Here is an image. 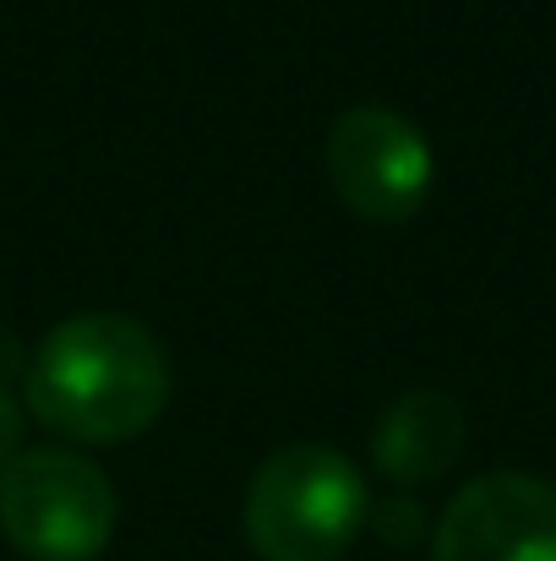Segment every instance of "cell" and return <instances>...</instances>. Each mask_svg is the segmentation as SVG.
Listing matches in <instances>:
<instances>
[{"instance_id": "cell-1", "label": "cell", "mask_w": 556, "mask_h": 561, "mask_svg": "<svg viewBox=\"0 0 556 561\" xmlns=\"http://www.w3.org/2000/svg\"><path fill=\"white\" fill-rule=\"evenodd\" d=\"M170 355L164 344L115 311H82L44 333L27 355L22 398L66 442L115 447L143 436L170 403Z\"/></svg>"}, {"instance_id": "cell-2", "label": "cell", "mask_w": 556, "mask_h": 561, "mask_svg": "<svg viewBox=\"0 0 556 561\" xmlns=\"http://www.w3.org/2000/svg\"><path fill=\"white\" fill-rule=\"evenodd\" d=\"M361 469L328 442L279 447L246 485V546L262 561H339L366 529Z\"/></svg>"}, {"instance_id": "cell-3", "label": "cell", "mask_w": 556, "mask_h": 561, "mask_svg": "<svg viewBox=\"0 0 556 561\" xmlns=\"http://www.w3.org/2000/svg\"><path fill=\"white\" fill-rule=\"evenodd\" d=\"M115 485L71 447H22L0 469V529L27 561H93L115 540Z\"/></svg>"}, {"instance_id": "cell-4", "label": "cell", "mask_w": 556, "mask_h": 561, "mask_svg": "<svg viewBox=\"0 0 556 561\" xmlns=\"http://www.w3.org/2000/svg\"><path fill=\"white\" fill-rule=\"evenodd\" d=\"M328 181L339 202L366 224H404L425 207L436 159L420 126H409L382 104H361L344 110L328 131Z\"/></svg>"}, {"instance_id": "cell-5", "label": "cell", "mask_w": 556, "mask_h": 561, "mask_svg": "<svg viewBox=\"0 0 556 561\" xmlns=\"http://www.w3.org/2000/svg\"><path fill=\"white\" fill-rule=\"evenodd\" d=\"M431 561H556V485L541 474H480L436 518Z\"/></svg>"}, {"instance_id": "cell-6", "label": "cell", "mask_w": 556, "mask_h": 561, "mask_svg": "<svg viewBox=\"0 0 556 561\" xmlns=\"http://www.w3.org/2000/svg\"><path fill=\"white\" fill-rule=\"evenodd\" d=\"M464 453V409L447 392H404L376 414L371 431V463L393 485H425L447 474Z\"/></svg>"}, {"instance_id": "cell-7", "label": "cell", "mask_w": 556, "mask_h": 561, "mask_svg": "<svg viewBox=\"0 0 556 561\" xmlns=\"http://www.w3.org/2000/svg\"><path fill=\"white\" fill-rule=\"evenodd\" d=\"M366 524L376 529V540H387V546H415L420 529H425V507L415 496H393V502L371 507Z\"/></svg>"}, {"instance_id": "cell-8", "label": "cell", "mask_w": 556, "mask_h": 561, "mask_svg": "<svg viewBox=\"0 0 556 561\" xmlns=\"http://www.w3.org/2000/svg\"><path fill=\"white\" fill-rule=\"evenodd\" d=\"M22 453V409L11 403V392L0 387V469Z\"/></svg>"}, {"instance_id": "cell-9", "label": "cell", "mask_w": 556, "mask_h": 561, "mask_svg": "<svg viewBox=\"0 0 556 561\" xmlns=\"http://www.w3.org/2000/svg\"><path fill=\"white\" fill-rule=\"evenodd\" d=\"M27 376V355L16 350V339L0 328V387H11V381H22Z\"/></svg>"}]
</instances>
